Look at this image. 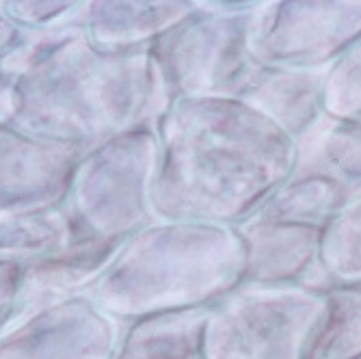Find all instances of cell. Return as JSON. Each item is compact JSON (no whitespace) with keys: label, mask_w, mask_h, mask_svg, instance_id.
Returning <instances> with one entry per match:
<instances>
[{"label":"cell","mask_w":361,"mask_h":359,"mask_svg":"<svg viewBox=\"0 0 361 359\" xmlns=\"http://www.w3.org/2000/svg\"><path fill=\"white\" fill-rule=\"evenodd\" d=\"M290 178H324L342 186L350 197L361 190V119L320 115L294 141Z\"/></svg>","instance_id":"4fadbf2b"},{"label":"cell","mask_w":361,"mask_h":359,"mask_svg":"<svg viewBox=\"0 0 361 359\" xmlns=\"http://www.w3.org/2000/svg\"><path fill=\"white\" fill-rule=\"evenodd\" d=\"M74 227L68 210L54 208L0 217V260L26 264L44 257L74 241Z\"/></svg>","instance_id":"ac0fdd59"},{"label":"cell","mask_w":361,"mask_h":359,"mask_svg":"<svg viewBox=\"0 0 361 359\" xmlns=\"http://www.w3.org/2000/svg\"><path fill=\"white\" fill-rule=\"evenodd\" d=\"M336 284H361V190L324 225L316 292Z\"/></svg>","instance_id":"d6986e66"},{"label":"cell","mask_w":361,"mask_h":359,"mask_svg":"<svg viewBox=\"0 0 361 359\" xmlns=\"http://www.w3.org/2000/svg\"><path fill=\"white\" fill-rule=\"evenodd\" d=\"M324 74L326 70L312 72L262 68L240 100L275 123L286 137L297 141L324 113Z\"/></svg>","instance_id":"5bb4252c"},{"label":"cell","mask_w":361,"mask_h":359,"mask_svg":"<svg viewBox=\"0 0 361 359\" xmlns=\"http://www.w3.org/2000/svg\"><path fill=\"white\" fill-rule=\"evenodd\" d=\"M158 154L152 128L123 133L85 150L65 202L76 238L121 247L156 221L152 188Z\"/></svg>","instance_id":"5b68a950"},{"label":"cell","mask_w":361,"mask_h":359,"mask_svg":"<svg viewBox=\"0 0 361 359\" xmlns=\"http://www.w3.org/2000/svg\"><path fill=\"white\" fill-rule=\"evenodd\" d=\"M361 42V0L257 3L251 54L262 68L322 72Z\"/></svg>","instance_id":"52a82bcc"},{"label":"cell","mask_w":361,"mask_h":359,"mask_svg":"<svg viewBox=\"0 0 361 359\" xmlns=\"http://www.w3.org/2000/svg\"><path fill=\"white\" fill-rule=\"evenodd\" d=\"M156 221L238 227L294 169V141L243 100H173L156 126Z\"/></svg>","instance_id":"7a4b0ae2"},{"label":"cell","mask_w":361,"mask_h":359,"mask_svg":"<svg viewBox=\"0 0 361 359\" xmlns=\"http://www.w3.org/2000/svg\"><path fill=\"white\" fill-rule=\"evenodd\" d=\"M208 308L165 312L121 324L111 359H204Z\"/></svg>","instance_id":"9a60e30c"},{"label":"cell","mask_w":361,"mask_h":359,"mask_svg":"<svg viewBox=\"0 0 361 359\" xmlns=\"http://www.w3.org/2000/svg\"><path fill=\"white\" fill-rule=\"evenodd\" d=\"M236 230L245 245L243 284L316 288L322 230L257 217H251Z\"/></svg>","instance_id":"30bf717a"},{"label":"cell","mask_w":361,"mask_h":359,"mask_svg":"<svg viewBox=\"0 0 361 359\" xmlns=\"http://www.w3.org/2000/svg\"><path fill=\"white\" fill-rule=\"evenodd\" d=\"M322 295L326 308L303 359H361V284H336Z\"/></svg>","instance_id":"2e32d148"},{"label":"cell","mask_w":361,"mask_h":359,"mask_svg":"<svg viewBox=\"0 0 361 359\" xmlns=\"http://www.w3.org/2000/svg\"><path fill=\"white\" fill-rule=\"evenodd\" d=\"M257 3H200L149 50L171 100H240L262 65L251 54Z\"/></svg>","instance_id":"277c9868"},{"label":"cell","mask_w":361,"mask_h":359,"mask_svg":"<svg viewBox=\"0 0 361 359\" xmlns=\"http://www.w3.org/2000/svg\"><path fill=\"white\" fill-rule=\"evenodd\" d=\"M324 308L305 286L240 284L208 308L204 359H303Z\"/></svg>","instance_id":"8992f818"},{"label":"cell","mask_w":361,"mask_h":359,"mask_svg":"<svg viewBox=\"0 0 361 359\" xmlns=\"http://www.w3.org/2000/svg\"><path fill=\"white\" fill-rule=\"evenodd\" d=\"M24 35H26V32L20 30L16 24H11L9 18L3 13V9H0V80L9 78L5 74V63L18 50V46L22 44Z\"/></svg>","instance_id":"603a6c76"},{"label":"cell","mask_w":361,"mask_h":359,"mask_svg":"<svg viewBox=\"0 0 361 359\" xmlns=\"http://www.w3.org/2000/svg\"><path fill=\"white\" fill-rule=\"evenodd\" d=\"M22 295V264L0 260V336L18 322Z\"/></svg>","instance_id":"7402d4cb"},{"label":"cell","mask_w":361,"mask_h":359,"mask_svg":"<svg viewBox=\"0 0 361 359\" xmlns=\"http://www.w3.org/2000/svg\"><path fill=\"white\" fill-rule=\"evenodd\" d=\"M121 324L78 297L30 314L0 336V359H111Z\"/></svg>","instance_id":"9c48e42d"},{"label":"cell","mask_w":361,"mask_h":359,"mask_svg":"<svg viewBox=\"0 0 361 359\" xmlns=\"http://www.w3.org/2000/svg\"><path fill=\"white\" fill-rule=\"evenodd\" d=\"M348 200L350 195L342 186L324 178H290L253 217L324 230Z\"/></svg>","instance_id":"e0dca14e"},{"label":"cell","mask_w":361,"mask_h":359,"mask_svg":"<svg viewBox=\"0 0 361 359\" xmlns=\"http://www.w3.org/2000/svg\"><path fill=\"white\" fill-rule=\"evenodd\" d=\"M322 111L340 119H361V42L326 70Z\"/></svg>","instance_id":"ffe728a7"},{"label":"cell","mask_w":361,"mask_h":359,"mask_svg":"<svg viewBox=\"0 0 361 359\" xmlns=\"http://www.w3.org/2000/svg\"><path fill=\"white\" fill-rule=\"evenodd\" d=\"M200 9L192 0H158V3H113L87 0L68 22L78 26L89 42L111 52L149 50L167 30Z\"/></svg>","instance_id":"8fae6325"},{"label":"cell","mask_w":361,"mask_h":359,"mask_svg":"<svg viewBox=\"0 0 361 359\" xmlns=\"http://www.w3.org/2000/svg\"><path fill=\"white\" fill-rule=\"evenodd\" d=\"M5 74L11 126L85 150L156 130L173 102L152 50H102L72 24L26 32Z\"/></svg>","instance_id":"6da1fadb"},{"label":"cell","mask_w":361,"mask_h":359,"mask_svg":"<svg viewBox=\"0 0 361 359\" xmlns=\"http://www.w3.org/2000/svg\"><path fill=\"white\" fill-rule=\"evenodd\" d=\"M82 154L80 145L0 123V217L63 208Z\"/></svg>","instance_id":"ba28073f"},{"label":"cell","mask_w":361,"mask_h":359,"mask_svg":"<svg viewBox=\"0 0 361 359\" xmlns=\"http://www.w3.org/2000/svg\"><path fill=\"white\" fill-rule=\"evenodd\" d=\"M117 249V245L100 241L74 238L63 249L22 264L18 320L70 299L87 297Z\"/></svg>","instance_id":"7c38bea8"},{"label":"cell","mask_w":361,"mask_h":359,"mask_svg":"<svg viewBox=\"0 0 361 359\" xmlns=\"http://www.w3.org/2000/svg\"><path fill=\"white\" fill-rule=\"evenodd\" d=\"M78 0H0V9L24 32H48L68 24L78 11Z\"/></svg>","instance_id":"44dd1931"},{"label":"cell","mask_w":361,"mask_h":359,"mask_svg":"<svg viewBox=\"0 0 361 359\" xmlns=\"http://www.w3.org/2000/svg\"><path fill=\"white\" fill-rule=\"evenodd\" d=\"M245 245L236 227L154 221L130 236L87 292L119 324L210 308L243 284Z\"/></svg>","instance_id":"3957f363"}]
</instances>
